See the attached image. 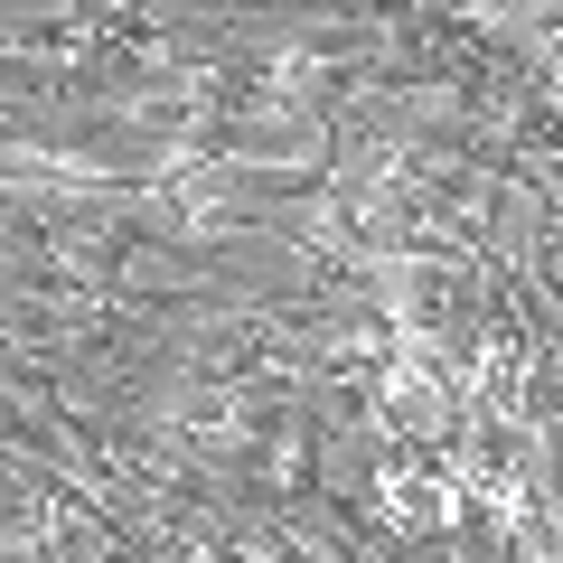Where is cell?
Here are the masks:
<instances>
[{
  "label": "cell",
  "instance_id": "1",
  "mask_svg": "<svg viewBox=\"0 0 563 563\" xmlns=\"http://www.w3.org/2000/svg\"><path fill=\"white\" fill-rule=\"evenodd\" d=\"M376 413H385V432H404V442H422V451H442L451 432H461V395H451V376L442 366H413V357H385L376 366Z\"/></svg>",
  "mask_w": 563,
  "mask_h": 563
}]
</instances>
